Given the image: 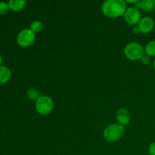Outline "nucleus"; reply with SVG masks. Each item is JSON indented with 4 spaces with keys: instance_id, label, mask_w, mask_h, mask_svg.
<instances>
[{
    "instance_id": "nucleus-21",
    "label": "nucleus",
    "mask_w": 155,
    "mask_h": 155,
    "mask_svg": "<svg viewBox=\"0 0 155 155\" xmlns=\"http://www.w3.org/2000/svg\"><path fill=\"white\" fill-rule=\"evenodd\" d=\"M154 3H155V0H154Z\"/></svg>"
},
{
    "instance_id": "nucleus-7",
    "label": "nucleus",
    "mask_w": 155,
    "mask_h": 155,
    "mask_svg": "<svg viewBox=\"0 0 155 155\" xmlns=\"http://www.w3.org/2000/svg\"><path fill=\"white\" fill-rule=\"evenodd\" d=\"M154 20L149 16L142 18L138 24V27L140 30V33H144V34H148V33H151L154 30Z\"/></svg>"
},
{
    "instance_id": "nucleus-5",
    "label": "nucleus",
    "mask_w": 155,
    "mask_h": 155,
    "mask_svg": "<svg viewBox=\"0 0 155 155\" xmlns=\"http://www.w3.org/2000/svg\"><path fill=\"white\" fill-rule=\"evenodd\" d=\"M36 36L35 33L30 28L23 29L17 36V42L21 47H28L34 42Z\"/></svg>"
},
{
    "instance_id": "nucleus-17",
    "label": "nucleus",
    "mask_w": 155,
    "mask_h": 155,
    "mask_svg": "<svg viewBox=\"0 0 155 155\" xmlns=\"http://www.w3.org/2000/svg\"><path fill=\"white\" fill-rule=\"evenodd\" d=\"M148 154L150 155H155V142H151L148 146Z\"/></svg>"
},
{
    "instance_id": "nucleus-15",
    "label": "nucleus",
    "mask_w": 155,
    "mask_h": 155,
    "mask_svg": "<svg viewBox=\"0 0 155 155\" xmlns=\"http://www.w3.org/2000/svg\"><path fill=\"white\" fill-rule=\"evenodd\" d=\"M8 4L5 2H0V15H4L8 11Z\"/></svg>"
},
{
    "instance_id": "nucleus-4",
    "label": "nucleus",
    "mask_w": 155,
    "mask_h": 155,
    "mask_svg": "<svg viewBox=\"0 0 155 155\" xmlns=\"http://www.w3.org/2000/svg\"><path fill=\"white\" fill-rule=\"evenodd\" d=\"M36 111L42 116H46L51 114L54 109V101L51 97L48 95H42L36 101Z\"/></svg>"
},
{
    "instance_id": "nucleus-13",
    "label": "nucleus",
    "mask_w": 155,
    "mask_h": 155,
    "mask_svg": "<svg viewBox=\"0 0 155 155\" xmlns=\"http://www.w3.org/2000/svg\"><path fill=\"white\" fill-rule=\"evenodd\" d=\"M27 96L31 101H36L41 95H39V92L37 89L35 88H30L27 91Z\"/></svg>"
},
{
    "instance_id": "nucleus-12",
    "label": "nucleus",
    "mask_w": 155,
    "mask_h": 155,
    "mask_svg": "<svg viewBox=\"0 0 155 155\" xmlns=\"http://www.w3.org/2000/svg\"><path fill=\"white\" fill-rule=\"evenodd\" d=\"M145 54L149 57H155V40H151L145 47Z\"/></svg>"
},
{
    "instance_id": "nucleus-18",
    "label": "nucleus",
    "mask_w": 155,
    "mask_h": 155,
    "mask_svg": "<svg viewBox=\"0 0 155 155\" xmlns=\"http://www.w3.org/2000/svg\"><path fill=\"white\" fill-rule=\"evenodd\" d=\"M133 32L134 33H136V34H138V33H140V30H139V27H138V26H137V27H133Z\"/></svg>"
},
{
    "instance_id": "nucleus-14",
    "label": "nucleus",
    "mask_w": 155,
    "mask_h": 155,
    "mask_svg": "<svg viewBox=\"0 0 155 155\" xmlns=\"http://www.w3.org/2000/svg\"><path fill=\"white\" fill-rule=\"evenodd\" d=\"M42 27H43V24H42V21H34L30 24V29L36 34V33H39L42 30Z\"/></svg>"
},
{
    "instance_id": "nucleus-2",
    "label": "nucleus",
    "mask_w": 155,
    "mask_h": 155,
    "mask_svg": "<svg viewBox=\"0 0 155 155\" xmlns=\"http://www.w3.org/2000/svg\"><path fill=\"white\" fill-rule=\"evenodd\" d=\"M125 132V127L119 124H113L107 126L104 130V138L109 142H115L123 137Z\"/></svg>"
},
{
    "instance_id": "nucleus-11",
    "label": "nucleus",
    "mask_w": 155,
    "mask_h": 155,
    "mask_svg": "<svg viewBox=\"0 0 155 155\" xmlns=\"http://www.w3.org/2000/svg\"><path fill=\"white\" fill-rule=\"evenodd\" d=\"M9 8L14 12H19L22 10L26 5L25 0H9L8 2Z\"/></svg>"
},
{
    "instance_id": "nucleus-3",
    "label": "nucleus",
    "mask_w": 155,
    "mask_h": 155,
    "mask_svg": "<svg viewBox=\"0 0 155 155\" xmlns=\"http://www.w3.org/2000/svg\"><path fill=\"white\" fill-rule=\"evenodd\" d=\"M124 54L131 61L141 60L145 54V48L139 42H131L124 48Z\"/></svg>"
},
{
    "instance_id": "nucleus-9",
    "label": "nucleus",
    "mask_w": 155,
    "mask_h": 155,
    "mask_svg": "<svg viewBox=\"0 0 155 155\" xmlns=\"http://www.w3.org/2000/svg\"><path fill=\"white\" fill-rule=\"evenodd\" d=\"M134 7L138 9L144 11L146 12H150L153 11L155 8V3L154 0H138L137 2L134 4Z\"/></svg>"
},
{
    "instance_id": "nucleus-10",
    "label": "nucleus",
    "mask_w": 155,
    "mask_h": 155,
    "mask_svg": "<svg viewBox=\"0 0 155 155\" xmlns=\"http://www.w3.org/2000/svg\"><path fill=\"white\" fill-rule=\"evenodd\" d=\"M12 76V72L8 67L0 65V84L6 83L9 80Z\"/></svg>"
},
{
    "instance_id": "nucleus-16",
    "label": "nucleus",
    "mask_w": 155,
    "mask_h": 155,
    "mask_svg": "<svg viewBox=\"0 0 155 155\" xmlns=\"http://www.w3.org/2000/svg\"><path fill=\"white\" fill-rule=\"evenodd\" d=\"M141 61H142V63L145 65L149 64L151 63V57H149V56L145 54L142 56V58H141Z\"/></svg>"
},
{
    "instance_id": "nucleus-8",
    "label": "nucleus",
    "mask_w": 155,
    "mask_h": 155,
    "mask_svg": "<svg viewBox=\"0 0 155 155\" xmlns=\"http://www.w3.org/2000/svg\"><path fill=\"white\" fill-rule=\"evenodd\" d=\"M117 120L118 121V124L122 125L123 127L129 125L131 120V117L128 110H127L124 107H120L117 110L116 113Z\"/></svg>"
},
{
    "instance_id": "nucleus-6",
    "label": "nucleus",
    "mask_w": 155,
    "mask_h": 155,
    "mask_svg": "<svg viewBox=\"0 0 155 155\" xmlns=\"http://www.w3.org/2000/svg\"><path fill=\"white\" fill-rule=\"evenodd\" d=\"M124 17L126 22L131 26H135L139 24L141 18H142L140 11L136 7L127 8L125 13H124Z\"/></svg>"
},
{
    "instance_id": "nucleus-19",
    "label": "nucleus",
    "mask_w": 155,
    "mask_h": 155,
    "mask_svg": "<svg viewBox=\"0 0 155 155\" xmlns=\"http://www.w3.org/2000/svg\"><path fill=\"white\" fill-rule=\"evenodd\" d=\"M2 62V55L0 54V65H1Z\"/></svg>"
},
{
    "instance_id": "nucleus-1",
    "label": "nucleus",
    "mask_w": 155,
    "mask_h": 155,
    "mask_svg": "<svg viewBox=\"0 0 155 155\" xmlns=\"http://www.w3.org/2000/svg\"><path fill=\"white\" fill-rule=\"evenodd\" d=\"M127 8V3L124 0H106L101 5L102 13L111 18L124 15Z\"/></svg>"
},
{
    "instance_id": "nucleus-20",
    "label": "nucleus",
    "mask_w": 155,
    "mask_h": 155,
    "mask_svg": "<svg viewBox=\"0 0 155 155\" xmlns=\"http://www.w3.org/2000/svg\"><path fill=\"white\" fill-rule=\"evenodd\" d=\"M153 66H154V68L155 69V59H154V63H153Z\"/></svg>"
}]
</instances>
